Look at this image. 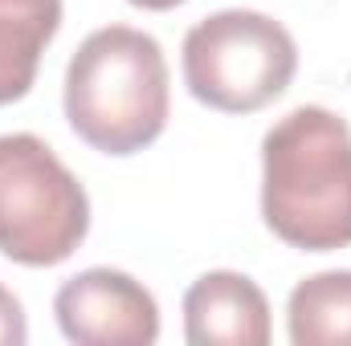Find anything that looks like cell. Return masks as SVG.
Listing matches in <instances>:
<instances>
[{"label": "cell", "instance_id": "6da1fadb", "mask_svg": "<svg viewBox=\"0 0 351 346\" xmlns=\"http://www.w3.org/2000/svg\"><path fill=\"white\" fill-rule=\"evenodd\" d=\"M262 220L302 253L351 245V127L335 110L298 106L265 131Z\"/></svg>", "mask_w": 351, "mask_h": 346}, {"label": "cell", "instance_id": "7a4b0ae2", "mask_svg": "<svg viewBox=\"0 0 351 346\" xmlns=\"http://www.w3.org/2000/svg\"><path fill=\"white\" fill-rule=\"evenodd\" d=\"M66 118L102 155H135L168 127V62L152 33L106 25L66 66Z\"/></svg>", "mask_w": 351, "mask_h": 346}, {"label": "cell", "instance_id": "3957f363", "mask_svg": "<svg viewBox=\"0 0 351 346\" xmlns=\"http://www.w3.org/2000/svg\"><path fill=\"white\" fill-rule=\"evenodd\" d=\"M298 70V45L282 21L254 8H225L184 37V82L221 114H254L282 98Z\"/></svg>", "mask_w": 351, "mask_h": 346}, {"label": "cell", "instance_id": "277c9868", "mask_svg": "<svg viewBox=\"0 0 351 346\" xmlns=\"http://www.w3.org/2000/svg\"><path fill=\"white\" fill-rule=\"evenodd\" d=\"M90 232V200L49 143L0 135V253L29 269L74 257Z\"/></svg>", "mask_w": 351, "mask_h": 346}, {"label": "cell", "instance_id": "5b68a950", "mask_svg": "<svg viewBox=\"0 0 351 346\" xmlns=\"http://www.w3.org/2000/svg\"><path fill=\"white\" fill-rule=\"evenodd\" d=\"M58 326L78 346H152L160 338L156 297L123 269H82L53 297Z\"/></svg>", "mask_w": 351, "mask_h": 346}, {"label": "cell", "instance_id": "8992f818", "mask_svg": "<svg viewBox=\"0 0 351 346\" xmlns=\"http://www.w3.org/2000/svg\"><path fill=\"white\" fill-rule=\"evenodd\" d=\"M184 338L192 346H265L269 302L245 273L213 269L184 293Z\"/></svg>", "mask_w": 351, "mask_h": 346}, {"label": "cell", "instance_id": "52a82bcc", "mask_svg": "<svg viewBox=\"0 0 351 346\" xmlns=\"http://www.w3.org/2000/svg\"><path fill=\"white\" fill-rule=\"evenodd\" d=\"M62 25V0H0V106L21 102Z\"/></svg>", "mask_w": 351, "mask_h": 346}, {"label": "cell", "instance_id": "ba28073f", "mask_svg": "<svg viewBox=\"0 0 351 346\" xmlns=\"http://www.w3.org/2000/svg\"><path fill=\"white\" fill-rule=\"evenodd\" d=\"M294 346H351V269H327L294 285L286 302Z\"/></svg>", "mask_w": 351, "mask_h": 346}, {"label": "cell", "instance_id": "9c48e42d", "mask_svg": "<svg viewBox=\"0 0 351 346\" xmlns=\"http://www.w3.org/2000/svg\"><path fill=\"white\" fill-rule=\"evenodd\" d=\"M25 338H29L25 310L16 302V293L0 285V346H25Z\"/></svg>", "mask_w": 351, "mask_h": 346}, {"label": "cell", "instance_id": "30bf717a", "mask_svg": "<svg viewBox=\"0 0 351 346\" xmlns=\"http://www.w3.org/2000/svg\"><path fill=\"white\" fill-rule=\"evenodd\" d=\"M135 8H147V12H168L176 4H184V0H131Z\"/></svg>", "mask_w": 351, "mask_h": 346}]
</instances>
